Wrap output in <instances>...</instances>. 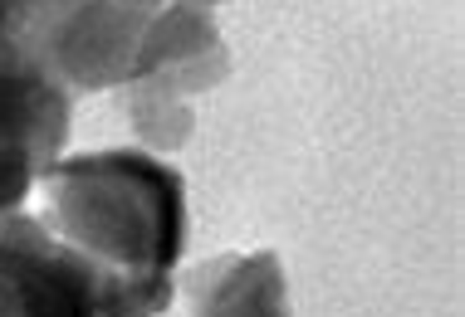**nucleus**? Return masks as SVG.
Returning <instances> with one entry per match:
<instances>
[{
  "label": "nucleus",
  "mask_w": 465,
  "mask_h": 317,
  "mask_svg": "<svg viewBox=\"0 0 465 317\" xmlns=\"http://www.w3.org/2000/svg\"><path fill=\"white\" fill-rule=\"evenodd\" d=\"M45 235L89 269L98 317H162L186 249L182 171L147 151L59 157L40 181Z\"/></svg>",
  "instance_id": "1"
},
{
  "label": "nucleus",
  "mask_w": 465,
  "mask_h": 317,
  "mask_svg": "<svg viewBox=\"0 0 465 317\" xmlns=\"http://www.w3.org/2000/svg\"><path fill=\"white\" fill-rule=\"evenodd\" d=\"M69 98L25 44L0 49V215L20 210L30 186L59 161Z\"/></svg>",
  "instance_id": "2"
},
{
  "label": "nucleus",
  "mask_w": 465,
  "mask_h": 317,
  "mask_svg": "<svg viewBox=\"0 0 465 317\" xmlns=\"http://www.w3.org/2000/svg\"><path fill=\"white\" fill-rule=\"evenodd\" d=\"M0 317H98L89 269L25 210L0 215Z\"/></svg>",
  "instance_id": "3"
},
{
  "label": "nucleus",
  "mask_w": 465,
  "mask_h": 317,
  "mask_svg": "<svg viewBox=\"0 0 465 317\" xmlns=\"http://www.w3.org/2000/svg\"><path fill=\"white\" fill-rule=\"evenodd\" d=\"M177 317H289V288L274 254H216L182 274Z\"/></svg>",
  "instance_id": "4"
},
{
  "label": "nucleus",
  "mask_w": 465,
  "mask_h": 317,
  "mask_svg": "<svg viewBox=\"0 0 465 317\" xmlns=\"http://www.w3.org/2000/svg\"><path fill=\"white\" fill-rule=\"evenodd\" d=\"M128 5H153V10H167V5H182V10H206L216 0H128Z\"/></svg>",
  "instance_id": "5"
}]
</instances>
